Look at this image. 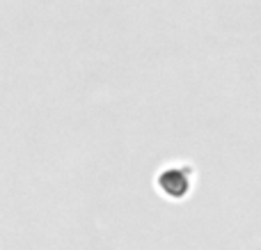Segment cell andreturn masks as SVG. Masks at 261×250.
Wrapping results in <instances>:
<instances>
[{"label":"cell","mask_w":261,"mask_h":250,"mask_svg":"<svg viewBox=\"0 0 261 250\" xmlns=\"http://www.w3.org/2000/svg\"><path fill=\"white\" fill-rule=\"evenodd\" d=\"M156 186L170 200H181L193 188V170L188 165H167L158 172Z\"/></svg>","instance_id":"obj_1"}]
</instances>
